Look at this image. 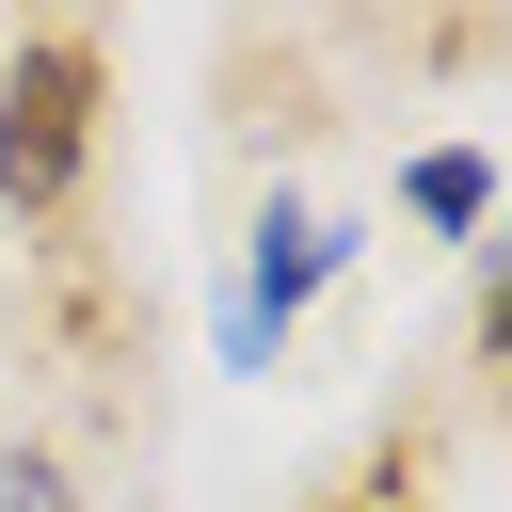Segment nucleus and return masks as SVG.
<instances>
[{
	"instance_id": "1",
	"label": "nucleus",
	"mask_w": 512,
	"mask_h": 512,
	"mask_svg": "<svg viewBox=\"0 0 512 512\" xmlns=\"http://www.w3.org/2000/svg\"><path fill=\"white\" fill-rule=\"evenodd\" d=\"M96 112H112V48L96 16H48L0 48V208L16 224H64L80 176H96Z\"/></svg>"
},
{
	"instance_id": "2",
	"label": "nucleus",
	"mask_w": 512,
	"mask_h": 512,
	"mask_svg": "<svg viewBox=\"0 0 512 512\" xmlns=\"http://www.w3.org/2000/svg\"><path fill=\"white\" fill-rule=\"evenodd\" d=\"M352 256V224H320V208H256V256H240V288H224V368H272V336L304 320V288Z\"/></svg>"
},
{
	"instance_id": "3",
	"label": "nucleus",
	"mask_w": 512,
	"mask_h": 512,
	"mask_svg": "<svg viewBox=\"0 0 512 512\" xmlns=\"http://www.w3.org/2000/svg\"><path fill=\"white\" fill-rule=\"evenodd\" d=\"M400 208H416L432 240H480V208H496V160H480V144H416V160H400Z\"/></svg>"
},
{
	"instance_id": "4",
	"label": "nucleus",
	"mask_w": 512,
	"mask_h": 512,
	"mask_svg": "<svg viewBox=\"0 0 512 512\" xmlns=\"http://www.w3.org/2000/svg\"><path fill=\"white\" fill-rule=\"evenodd\" d=\"M0 512H80V480H64V448H0Z\"/></svg>"
},
{
	"instance_id": "5",
	"label": "nucleus",
	"mask_w": 512,
	"mask_h": 512,
	"mask_svg": "<svg viewBox=\"0 0 512 512\" xmlns=\"http://www.w3.org/2000/svg\"><path fill=\"white\" fill-rule=\"evenodd\" d=\"M320 512H400V480H384V496H320Z\"/></svg>"
}]
</instances>
